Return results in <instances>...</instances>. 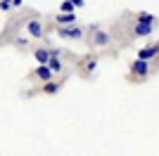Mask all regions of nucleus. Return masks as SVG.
I'll use <instances>...</instances> for the list:
<instances>
[{
  "label": "nucleus",
  "mask_w": 159,
  "mask_h": 156,
  "mask_svg": "<svg viewBox=\"0 0 159 156\" xmlns=\"http://www.w3.org/2000/svg\"><path fill=\"white\" fill-rule=\"evenodd\" d=\"M83 28L81 26H57V36L64 40H81L83 38Z\"/></svg>",
  "instance_id": "1"
},
{
  "label": "nucleus",
  "mask_w": 159,
  "mask_h": 156,
  "mask_svg": "<svg viewBox=\"0 0 159 156\" xmlns=\"http://www.w3.org/2000/svg\"><path fill=\"white\" fill-rule=\"evenodd\" d=\"M131 73L135 78H147L150 76V62H147V59H133Z\"/></svg>",
  "instance_id": "2"
},
{
  "label": "nucleus",
  "mask_w": 159,
  "mask_h": 156,
  "mask_svg": "<svg viewBox=\"0 0 159 156\" xmlns=\"http://www.w3.org/2000/svg\"><path fill=\"white\" fill-rule=\"evenodd\" d=\"M157 28V24H152V21H135V28H133V36L135 38H145V36H150V33Z\"/></svg>",
  "instance_id": "3"
},
{
  "label": "nucleus",
  "mask_w": 159,
  "mask_h": 156,
  "mask_svg": "<svg viewBox=\"0 0 159 156\" xmlns=\"http://www.w3.org/2000/svg\"><path fill=\"white\" fill-rule=\"evenodd\" d=\"M112 43V36H109V31H102V28H98V31L93 33V45L95 47H107Z\"/></svg>",
  "instance_id": "4"
},
{
  "label": "nucleus",
  "mask_w": 159,
  "mask_h": 156,
  "mask_svg": "<svg viewBox=\"0 0 159 156\" xmlns=\"http://www.w3.org/2000/svg\"><path fill=\"white\" fill-rule=\"evenodd\" d=\"M26 33L31 38H43V21L40 19H29L26 21Z\"/></svg>",
  "instance_id": "5"
},
{
  "label": "nucleus",
  "mask_w": 159,
  "mask_h": 156,
  "mask_svg": "<svg viewBox=\"0 0 159 156\" xmlns=\"http://www.w3.org/2000/svg\"><path fill=\"white\" fill-rule=\"evenodd\" d=\"M33 59L38 62V66L50 64V59H52V50H48V47H36V50H33Z\"/></svg>",
  "instance_id": "6"
},
{
  "label": "nucleus",
  "mask_w": 159,
  "mask_h": 156,
  "mask_svg": "<svg viewBox=\"0 0 159 156\" xmlns=\"http://www.w3.org/2000/svg\"><path fill=\"white\" fill-rule=\"evenodd\" d=\"M159 54V43H154V45H147V47H140L138 50V59H154Z\"/></svg>",
  "instance_id": "7"
},
{
  "label": "nucleus",
  "mask_w": 159,
  "mask_h": 156,
  "mask_svg": "<svg viewBox=\"0 0 159 156\" xmlns=\"http://www.w3.org/2000/svg\"><path fill=\"white\" fill-rule=\"evenodd\" d=\"M33 73H36V78H38V80H43V83H50V80L55 78V71H52V69H50L48 64L38 66V69H36Z\"/></svg>",
  "instance_id": "8"
},
{
  "label": "nucleus",
  "mask_w": 159,
  "mask_h": 156,
  "mask_svg": "<svg viewBox=\"0 0 159 156\" xmlns=\"http://www.w3.org/2000/svg\"><path fill=\"white\" fill-rule=\"evenodd\" d=\"M55 21H57V26H76V14L74 12H60L55 17Z\"/></svg>",
  "instance_id": "9"
},
{
  "label": "nucleus",
  "mask_w": 159,
  "mask_h": 156,
  "mask_svg": "<svg viewBox=\"0 0 159 156\" xmlns=\"http://www.w3.org/2000/svg\"><path fill=\"white\" fill-rule=\"evenodd\" d=\"M60 54H62L60 50H52V59H50V64H48V66H50V69H52L55 73H57V71H62V59H60Z\"/></svg>",
  "instance_id": "10"
},
{
  "label": "nucleus",
  "mask_w": 159,
  "mask_h": 156,
  "mask_svg": "<svg viewBox=\"0 0 159 156\" xmlns=\"http://www.w3.org/2000/svg\"><path fill=\"white\" fill-rule=\"evenodd\" d=\"M60 80H50V83H45V85H43V92H45V95H55V92H57V90H60Z\"/></svg>",
  "instance_id": "11"
},
{
  "label": "nucleus",
  "mask_w": 159,
  "mask_h": 156,
  "mask_svg": "<svg viewBox=\"0 0 159 156\" xmlns=\"http://www.w3.org/2000/svg\"><path fill=\"white\" fill-rule=\"evenodd\" d=\"M74 10H76V5H74L71 0H64L60 5V12H74Z\"/></svg>",
  "instance_id": "12"
},
{
  "label": "nucleus",
  "mask_w": 159,
  "mask_h": 156,
  "mask_svg": "<svg viewBox=\"0 0 159 156\" xmlns=\"http://www.w3.org/2000/svg\"><path fill=\"white\" fill-rule=\"evenodd\" d=\"M138 19L140 21H152V24H157V17H152V14H147V12H140Z\"/></svg>",
  "instance_id": "13"
},
{
  "label": "nucleus",
  "mask_w": 159,
  "mask_h": 156,
  "mask_svg": "<svg viewBox=\"0 0 159 156\" xmlns=\"http://www.w3.org/2000/svg\"><path fill=\"white\" fill-rule=\"evenodd\" d=\"M12 7H14V2H12V0H2V2H0V10H2V12H10Z\"/></svg>",
  "instance_id": "14"
},
{
  "label": "nucleus",
  "mask_w": 159,
  "mask_h": 156,
  "mask_svg": "<svg viewBox=\"0 0 159 156\" xmlns=\"http://www.w3.org/2000/svg\"><path fill=\"white\" fill-rule=\"evenodd\" d=\"M95 66H98V59H95V57H90V62L86 64V71H88V73H93V71H95Z\"/></svg>",
  "instance_id": "15"
},
{
  "label": "nucleus",
  "mask_w": 159,
  "mask_h": 156,
  "mask_svg": "<svg viewBox=\"0 0 159 156\" xmlns=\"http://www.w3.org/2000/svg\"><path fill=\"white\" fill-rule=\"evenodd\" d=\"M14 45L17 47H26V38H14Z\"/></svg>",
  "instance_id": "16"
},
{
  "label": "nucleus",
  "mask_w": 159,
  "mask_h": 156,
  "mask_svg": "<svg viewBox=\"0 0 159 156\" xmlns=\"http://www.w3.org/2000/svg\"><path fill=\"white\" fill-rule=\"evenodd\" d=\"M71 2H74L76 7H83V5H86V0H71Z\"/></svg>",
  "instance_id": "17"
},
{
  "label": "nucleus",
  "mask_w": 159,
  "mask_h": 156,
  "mask_svg": "<svg viewBox=\"0 0 159 156\" xmlns=\"http://www.w3.org/2000/svg\"><path fill=\"white\" fill-rule=\"evenodd\" d=\"M14 2V7H21V0H12Z\"/></svg>",
  "instance_id": "18"
}]
</instances>
